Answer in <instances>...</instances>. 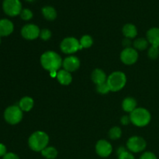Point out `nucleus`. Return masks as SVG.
<instances>
[{
    "label": "nucleus",
    "instance_id": "obj_7",
    "mask_svg": "<svg viewBox=\"0 0 159 159\" xmlns=\"http://www.w3.org/2000/svg\"><path fill=\"white\" fill-rule=\"evenodd\" d=\"M61 49L65 54H73L79 50L82 49L80 42L75 37H67L62 40Z\"/></svg>",
    "mask_w": 159,
    "mask_h": 159
},
{
    "label": "nucleus",
    "instance_id": "obj_10",
    "mask_svg": "<svg viewBox=\"0 0 159 159\" xmlns=\"http://www.w3.org/2000/svg\"><path fill=\"white\" fill-rule=\"evenodd\" d=\"M40 29L34 24L25 25L21 30L22 36L27 40H34L40 36Z\"/></svg>",
    "mask_w": 159,
    "mask_h": 159
},
{
    "label": "nucleus",
    "instance_id": "obj_1",
    "mask_svg": "<svg viewBox=\"0 0 159 159\" xmlns=\"http://www.w3.org/2000/svg\"><path fill=\"white\" fill-rule=\"evenodd\" d=\"M40 63L44 69L51 72L53 71H57L61 68L63 62L58 54L54 51H47L42 54Z\"/></svg>",
    "mask_w": 159,
    "mask_h": 159
},
{
    "label": "nucleus",
    "instance_id": "obj_11",
    "mask_svg": "<svg viewBox=\"0 0 159 159\" xmlns=\"http://www.w3.org/2000/svg\"><path fill=\"white\" fill-rule=\"evenodd\" d=\"M112 145L105 140H100L97 142L96 145V153L102 158H107L111 154Z\"/></svg>",
    "mask_w": 159,
    "mask_h": 159
},
{
    "label": "nucleus",
    "instance_id": "obj_31",
    "mask_svg": "<svg viewBox=\"0 0 159 159\" xmlns=\"http://www.w3.org/2000/svg\"><path fill=\"white\" fill-rule=\"evenodd\" d=\"M3 159H20L16 154L14 153H6L5 156H3Z\"/></svg>",
    "mask_w": 159,
    "mask_h": 159
},
{
    "label": "nucleus",
    "instance_id": "obj_13",
    "mask_svg": "<svg viewBox=\"0 0 159 159\" xmlns=\"http://www.w3.org/2000/svg\"><path fill=\"white\" fill-rule=\"evenodd\" d=\"M14 26L12 22L7 19L0 20V37H6L13 31Z\"/></svg>",
    "mask_w": 159,
    "mask_h": 159
},
{
    "label": "nucleus",
    "instance_id": "obj_24",
    "mask_svg": "<svg viewBox=\"0 0 159 159\" xmlns=\"http://www.w3.org/2000/svg\"><path fill=\"white\" fill-rule=\"evenodd\" d=\"M121 134H122L121 129L118 127H113V128L110 129V132H109L110 138L113 140L119 139V138L121 137Z\"/></svg>",
    "mask_w": 159,
    "mask_h": 159
},
{
    "label": "nucleus",
    "instance_id": "obj_20",
    "mask_svg": "<svg viewBox=\"0 0 159 159\" xmlns=\"http://www.w3.org/2000/svg\"><path fill=\"white\" fill-rule=\"evenodd\" d=\"M42 13L45 19L48 20H54L57 17V12L52 6H47L42 9Z\"/></svg>",
    "mask_w": 159,
    "mask_h": 159
},
{
    "label": "nucleus",
    "instance_id": "obj_32",
    "mask_svg": "<svg viewBox=\"0 0 159 159\" xmlns=\"http://www.w3.org/2000/svg\"><path fill=\"white\" fill-rule=\"evenodd\" d=\"M6 155V148L4 144H0V157H3Z\"/></svg>",
    "mask_w": 159,
    "mask_h": 159
},
{
    "label": "nucleus",
    "instance_id": "obj_18",
    "mask_svg": "<svg viewBox=\"0 0 159 159\" xmlns=\"http://www.w3.org/2000/svg\"><path fill=\"white\" fill-rule=\"evenodd\" d=\"M123 34L127 38H134L138 34V30L134 25L127 23L123 27Z\"/></svg>",
    "mask_w": 159,
    "mask_h": 159
},
{
    "label": "nucleus",
    "instance_id": "obj_22",
    "mask_svg": "<svg viewBox=\"0 0 159 159\" xmlns=\"http://www.w3.org/2000/svg\"><path fill=\"white\" fill-rule=\"evenodd\" d=\"M148 46V40L144 38H138L134 42V47L139 51H144L147 49Z\"/></svg>",
    "mask_w": 159,
    "mask_h": 159
},
{
    "label": "nucleus",
    "instance_id": "obj_16",
    "mask_svg": "<svg viewBox=\"0 0 159 159\" xmlns=\"http://www.w3.org/2000/svg\"><path fill=\"white\" fill-rule=\"evenodd\" d=\"M92 79L96 85H100V84L104 83L107 80L105 72L102 70L99 69V68L95 69L93 71V74H92Z\"/></svg>",
    "mask_w": 159,
    "mask_h": 159
},
{
    "label": "nucleus",
    "instance_id": "obj_8",
    "mask_svg": "<svg viewBox=\"0 0 159 159\" xmlns=\"http://www.w3.org/2000/svg\"><path fill=\"white\" fill-rule=\"evenodd\" d=\"M127 148L132 152L138 153L144 151L146 148V141L141 137L134 136L128 140L127 143Z\"/></svg>",
    "mask_w": 159,
    "mask_h": 159
},
{
    "label": "nucleus",
    "instance_id": "obj_5",
    "mask_svg": "<svg viewBox=\"0 0 159 159\" xmlns=\"http://www.w3.org/2000/svg\"><path fill=\"white\" fill-rule=\"evenodd\" d=\"M5 120L9 124H17L21 121L23 118V111L20 107L17 106H11L9 107L4 113Z\"/></svg>",
    "mask_w": 159,
    "mask_h": 159
},
{
    "label": "nucleus",
    "instance_id": "obj_23",
    "mask_svg": "<svg viewBox=\"0 0 159 159\" xmlns=\"http://www.w3.org/2000/svg\"><path fill=\"white\" fill-rule=\"evenodd\" d=\"M80 45L81 48H89L93 45V38L89 35H85L81 38L80 40Z\"/></svg>",
    "mask_w": 159,
    "mask_h": 159
},
{
    "label": "nucleus",
    "instance_id": "obj_33",
    "mask_svg": "<svg viewBox=\"0 0 159 159\" xmlns=\"http://www.w3.org/2000/svg\"><path fill=\"white\" fill-rule=\"evenodd\" d=\"M130 121V119L129 118V116H124L121 118V124L123 125H127L129 124V122Z\"/></svg>",
    "mask_w": 159,
    "mask_h": 159
},
{
    "label": "nucleus",
    "instance_id": "obj_15",
    "mask_svg": "<svg viewBox=\"0 0 159 159\" xmlns=\"http://www.w3.org/2000/svg\"><path fill=\"white\" fill-rule=\"evenodd\" d=\"M57 79L58 82H60L61 85H68L72 81V76H71V73L69 71H66V70H61L57 72Z\"/></svg>",
    "mask_w": 159,
    "mask_h": 159
},
{
    "label": "nucleus",
    "instance_id": "obj_21",
    "mask_svg": "<svg viewBox=\"0 0 159 159\" xmlns=\"http://www.w3.org/2000/svg\"><path fill=\"white\" fill-rule=\"evenodd\" d=\"M42 155L48 159H54L57 157V152L54 147H47L41 152Z\"/></svg>",
    "mask_w": 159,
    "mask_h": 159
},
{
    "label": "nucleus",
    "instance_id": "obj_34",
    "mask_svg": "<svg viewBox=\"0 0 159 159\" xmlns=\"http://www.w3.org/2000/svg\"><path fill=\"white\" fill-rule=\"evenodd\" d=\"M123 45L126 47V48H130V40H129V38H126L123 40Z\"/></svg>",
    "mask_w": 159,
    "mask_h": 159
},
{
    "label": "nucleus",
    "instance_id": "obj_28",
    "mask_svg": "<svg viewBox=\"0 0 159 159\" xmlns=\"http://www.w3.org/2000/svg\"><path fill=\"white\" fill-rule=\"evenodd\" d=\"M40 37L42 40H48L51 37V32L48 29H43L40 31Z\"/></svg>",
    "mask_w": 159,
    "mask_h": 159
},
{
    "label": "nucleus",
    "instance_id": "obj_3",
    "mask_svg": "<svg viewBox=\"0 0 159 159\" xmlns=\"http://www.w3.org/2000/svg\"><path fill=\"white\" fill-rule=\"evenodd\" d=\"M130 121L138 127H144L150 123L151 114L146 109L136 108L130 113Z\"/></svg>",
    "mask_w": 159,
    "mask_h": 159
},
{
    "label": "nucleus",
    "instance_id": "obj_6",
    "mask_svg": "<svg viewBox=\"0 0 159 159\" xmlns=\"http://www.w3.org/2000/svg\"><path fill=\"white\" fill-rule=\"evenodd\" d=\"M2 8L5 13L9 16H16L22 11V4L20 0H4Z\"/></svg>",
    "mask_w": 159,
    "mask_h": 159
},
{
    "label": "nucleus",
    "instance_id": "obj_17",
    "mask_svg": "<svg viewBox=\"0 0 159 159\" xmlns=\"http://www.w3.org/2000/svg\"><path fill=\"white\" fill-rule=\"evenodd\" d=\"M34 104V102L32 98L29 97V96H25L20 99V102H19V107L21 109L22 111L28 112L33 108Z\"/></svg>",
    "mask_w": 159,
    "mask_h": 159
},
{
    "label": "nucleus",
    "instance_id": "obj_12",
    "mask_svg": "<svg viewBox=\"0 0 159 159\" xmlns=\"http://www.w3.org/2000/svg\"><path fill=\"white\" fill-rule=\"evenodd\" d=\"M64 68L66 71L71 72V71H75L79 68L80 66V61L77 57L75 56H69V57H66L64 60L63 63H62Z\"/></svg>",
    "mask_w": 159,
    "mask_h": 159
},
{
    "label": "nucleus",
    "instance_id": "obj_30",
    "mask_svg": "<svg viewBox=\"0 0 159 159\" xmlns=\"http://www.w3.org/2000/svg\"><path fill=\"white\" fill-rule=\"evenodd\" d=\"M140 159H157V158L152 152H145L141 155Z\"/></svg>",
    "mask_w": 159,
    "mask_h": 159
},
{
    "label": "nucleus",
    "instance_id": "obj_27",
    "mask_svg": "<svg viewBox=\"0 0 159 159\" xmlns=\"http://www.w3.org/2000/svg\"><path fill=\"white\" fill-rule=\"evenodd\" d=\"M20 16L23 20H30L33 18V12L32 11L28 9H22L20 12Z\"/></svg>",
    "mask_w": 159,
    "mask_h": 159
},
{
    "label": "nucleus",
    "instance_id": "obj_35",
    "mask_svg": "<svg viewBox=\"0 0 159 159\" xmlns=\"http://www.w3.org/2000/svg\"><path fill=\"white\" fill-rule=\"evenodd\" d=\"M125 151H127V150H126L125 148H124V147L119 148H118V150H117V155H119L120 154L123 153V152H125Z\"/></svg>",
    "mask_w": 159,
    "mask_h": 159
},
{
    "label": "nucleus",
    "instance_id": "obj_26",
    "mask_svg": "<svg viewBox=\"0 0 159 159\" xmlns=\"http://www.w3.org/2000/svg\"><path fill=\"white\" fill-rule=\"evenodd\" d=\"M148 57L152 59H156L159 55V48L155 46H152L148 50Z\"/></svg>",
    "mask_w": 159,
    "mask_h": 159
},
{
    "label": "nucleus",
    "instance_id": "obj_4",
    "mask_svg": "<svg viewBox=\"0 0 159 159\" xmlns=\"http://www.w3.org/2000/svg\"><path fill=\"white\" fill-rule=\"evenodd\" d=\"M107 84L110 86V90L113 92H117L122 89L126 85L127 78L124 73L121 71H115L112 73L107 80Z\"/></svg>",
    "mask_w": 159,
    "mask_h": 159
},
{
    "label": "nucleus",
    "instance_id": "obj_37",
    "mask_svg": "<svg viewBox=\"0 0 159 159\" xmlns=\"http://www.w3.org/2000/svg\"><path fill=\"white\" fill-rule=\"evenodd\" d=\"M0 43H1V37H0Z\"/></svg>",
    "mask_w": 159,
    "mask_h": 159
},
{
    "label": "nucleus",
    "instance_id": "obj_14",
    "mask_svg": "<svg viewBox=\"0 0 159 159\" xmlns=\"http://www.w3.org/2000/svg\"><path fill=\"white\" fill-rule=\"evenodd\" d=\"M147 37L152 46L159 48V28L154 27L149 30L147 33Z\"/></svg>",
    "mask_w": 159,
    "mask_h": 159
},
{
    "label": "nucleus",
    "instance_id": "obj_25",
    "mask_svg": "<svg viewBox=\"0 0 159 159\" xmlns=\"http://www.w3.org/2000/svg\"><path fill=\"white\" fill-rule=\"evenodd\" d=\"M96 89H97L98 93H99L100 94H107L110 90V86L107 84V82H104V83L100 84V85H97V87H96Z\"/></svg>",
    "mask_w": 159,
    "mask_h": 159
},
{
    "label": "nucleus",
    "instance_id": "obj_19",
    "mask_svg": "<svg viewBox=\"0 0 159 159\" xmlns=\"http://www.w3.org/2000/svg\"><path fill=\"white\" fill-rule=\"evenodd\" d=\"M137 107V102L134 98L127 97L124 100L122 104V107L124 109V111L128 112V113H131L134 110L136 109Z\"/></svg>",
    "mask_w": 159,
    "mask_h": 159
},
{
    "label": "nucleus",
    "instance_id": "obj_2",
    "mask_svg": "<svg viewBox=\"0 0 159 159\" xmlns=\"http://www.w3.org/2000/svg\"><path fill=\"white\" fill-rule=\"evenodd\" d=\"M49 137L43 131H36L30 137L29 146L34 152H42L48 147Z\"/></svg>",
    "mask_w": 159,
    "mask_h": 159
},
{
    "label": "nucleus",
    "instance_id": "obj_29",
    "mask_svg": "<svg viewBox=\"0 0 159 159\" xmlns=\"http://www.w3.org/2000/svg\"><path fill=\"white\" fill-rule=\"evenodd\" d=\"M118 159H135L134 155L131 153L128 152L127 151H125L123 153L120 154L118 155Z\"/></svg>",
    "mask_w": 159,
    "mask_h": 159
},
{
    "label": "nucleus",
    "instance_id": "obj_9",
    "mask_svg": "<svg viewBox=\"0 0 159 159\" xmlns=\"http://www.w3.org/2000/svg\"><path fill=\"white\" fill-rule=\"evenodd\" d=\"M138 54L137 51L134 48H125L121 52L120 59L126 65H133L138 61Z\"/></svg>",
    "mask_w": 159,
    "mask_h": 159
},
{
    "label": "nucleus",
    "instance_id": "obj_36",
    "mask_svg": "<svg viewBox=\"0 0 159 159\" xmlns=\"http://www.w3.org/2000/svg\"><path fill=\"white\" fill-rule=\"evenodd\" d=\"M26 1H28V2H33V1H34V0H26Z\"/></svg>",
    "mask_w": 159,
    "mask_h": 159
}]
</instances>
